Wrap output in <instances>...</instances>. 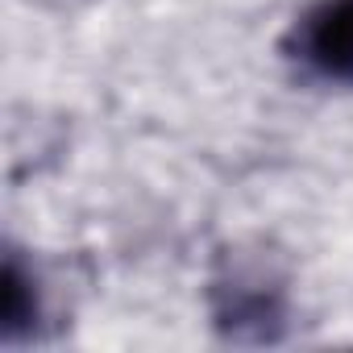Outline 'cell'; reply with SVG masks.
I'll use <instances>...</instances> for the list:
<instances>
[{"instance_id":"2","label":"cell","mask_w":353,"mask_h":353,"mask_svg":"<svg viewBox=\"0 0 353 353\" xmlns=\"http://www.w3.org/2000/svg\"><path fill=\"white\" fill-rule=\"evenodd\" d=\"M38 320V295H34V279L26 274V266L9 254L5 262V336H21L26 328H34Z\"/></svg>"},{"instance_id":"1","label":"cell","mask_w":353,"mask_h":353,"mask_svg":"<svg viewBox=\"0 0 353 353\" xmlns=\"http://www.w3.org/2000/svg\"><path fill=\"white\" fill-rule=\"evenodd\" d=\"M291 54L328 83H353V0H320L291 30Z\"/></svg>"}]
</instances>
